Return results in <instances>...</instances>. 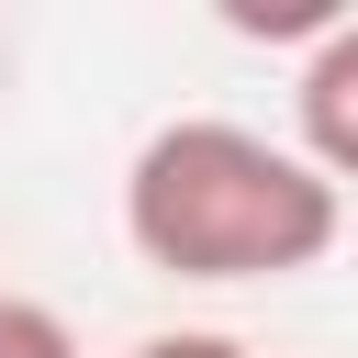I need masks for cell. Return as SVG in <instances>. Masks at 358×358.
Here are the masks:
<instances>
[{
  "instance_id": "cell-1",
  "label": "cell",
  "mask_w": 358,
  "mask_h": 358,
  "mask_svg": "<svg viewBox=\"0 0 358 358\" xmlns=\"http://www.w3.org/2000/svg\"><path fill=\"white\" fill-rule=\"evenodd\" d=\"M347 201L336 179H313L291 145L246 134V123H157L123 168V246L157 268V280H291L336 246Z\"/></svg>"
},
{
  "instance_id": "cell-2",
  "label": "cell",
  "mask_w": 358,
  "mask_h": 358,
  "mask_svg": "<svg viewBox=\"0 0 358 358\" xmlns=\"http://www.w3.org/2000/svg\"><path fill=\"white\" fill-rule=\"evenodd\" d=\"M291 123H302V168L313 179H358V22H324L313 34V56H302V78H291Z\"/></svg>"
},
{
  "instance_id": "cell-3",
  "label": "cell",
  "mask_w": 358,
  "mask_h": 358,
  "mask_svg": "<svg viewBox=\"0 0 358 358\" xmlns=\"http://www.w3.org/2000/svg\"><path fill=\"white\" fill-rule=\"evenodd\" d=\"M0 358H78V336L45 302H0Z\"/></svg>"
},
{
  "instance_id": "cell-4",
  "label": "cell",
  "mask_w": 358,
  "mask_h": 358,
  "mask_svg": "<svg viewBox=\"0 0 358 358\" xmlns=\"http://www.w3.org/2000/svg\"><path fill=\"white\" fill-rule=\"evenodd\" d=\"M123 358H246L235 336H213V324H168V336H134Z\"/></svg>"
}]
</instances>
